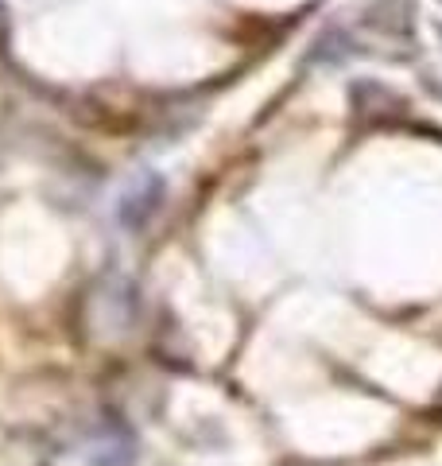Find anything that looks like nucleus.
Masks as SVG:
<instances>
[{
    "mask_svg": "<svg viewBox=\"0 0 442 466\" xmlns=\"http://www.w3.org/2000/svg\"><path fill=\"white\" fill-rule=\"evenodd\" d=\"M159 202H164V179H159V175H144V179L121 198V222L128 229L147 226V218L159 210Z\"/></svg>",
    "mask_w": 442,
    "mask_h": 466,
    "instance_id": "1",
    "label": "nucleus"
},
{
    "mask_svg": "<svg viewBox=\"0 0 442 466\" xmlns=\"http://www.w3.org/2000/svg\"><path fill=\"white\" fill-rule=\"evenodd\" d=\"M435 35H438V39H442V20H435Z\"/></svg>",
    "mask_w": 442,
    "mask_h": 466,
    "instance_id": "2",
    "label": "nucleus"
}]
</instances>
